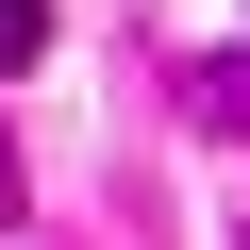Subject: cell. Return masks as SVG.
I'll list each match as a JSON object with an SVG mask.
<instances>
[{
    "label": "cell",
    "instance_id": "6da1fadb",
    "mask_svg": "<svg viewBox=\"0 0 250 250\" xmlns=\"http://www.w3.org/2000/svg\"><path fill=\"white\" fill-rule=\"evenodd\" d=\"M50 50V0H0V67H34Z\"/></svg>",
    "mask_w": 250,
    "mask_h": 250
},
{
    "label": "cell",
    "instance_id": "7a4b0ae2",
    "mask_svg": "<svg viewBox=\"0 0 250 250\" xmlns=\"http://www.w3.org/2000/svg\"><path fill=\"white\" fill-rule=\"evenodd\" d=\"M200 117H250V50H233V67H217V83H200Z\"/></svg>",
    "mask_w": 250,
    "mask_h": 250
}]
</instances>
